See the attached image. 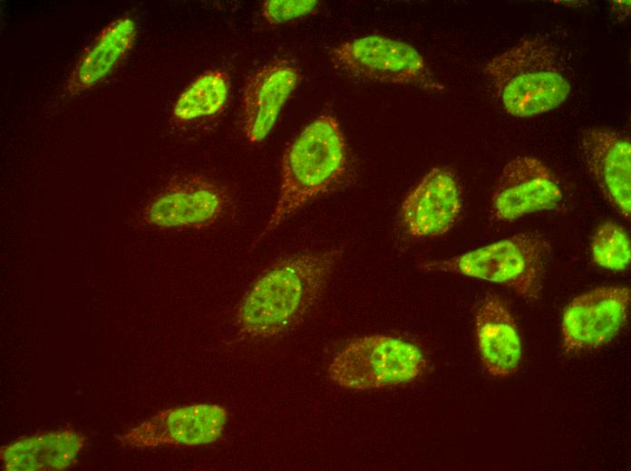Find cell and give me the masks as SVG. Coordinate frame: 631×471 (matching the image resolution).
I'll use <instances>...</instances> for the list:
<instances>
[{"label": "cell", "instance_id": "13", "mask_svg": "<svg viewBox=\"0 0 631 471\" xmlns=\"http://www.w3.org/2000/svg\"><path fill=\"white\" fill-rule=\"evenodd\" d=\"M300 80L298 68L286 59L265 65L248 79L242 94L241 118L249 143H257L268 135Z\"/></svg>", "mask_w": 631, "mask_h": 471}, {"label": "cell", "instance_id": "21", "mask_svg": "<svg viewBox=\"0 0 631 471\" xmlns=\"http://www.w3.org/2000/svg\"><path fill=\"white\" fill-rule=\"evenodd\" d=\"M554 2L560 3L563 5L574 6V7L580 6L585 3L583 1H580V2H578V1H554Z\"/></svg>", "mask_w": 631, "mask_h": 471}, {"label": "cell", "instance_id": "8", "mask_svg": "<svg viewBox=\"0 0 631 471\" xmlns=\"http://www.w3.org/2000/svg\"><path fill=\"white\" fill-rule=\"evenodd\" d=\"M228 418L226 408L195 403L159 411L119 436V442L133 448L194 447L218 440Z\"/></svg>", "mask_w": 631, "mask_h": 471}, {"label": "cell", "instance_id": "18", "mask_svg": "<svg viewBox=\"0 0 631 471\" xmlns=\"http://www.w3.org/2000/svg\"><path fill=\"white\" fill-rule=\"evenodd\" d=\"M591 253L593 261L603 268L626 270L631 260L628 234L616 223H602L592 236Z\"/></svg>", "mask_w": 631, "mask_h": 471}, {"label": "cell", "instance_id": "19", "mask_svg": "<svg viewBox=\"0 0 631 471\" xmlns=\"http://www.w3.org/2000/svg\"><path fill=\"white\" fill-rule=\"evenodd\" d=\"M316 0H267L261 5V14L269 24H284L315 12Z\"/></svg>", "mask_w": 631, "mask_h": 471}, {"label": "cell", "instance_id": "10", "mask_svg": "<svg viewBox=\"0 0 631 471\" xmlns=\"http://www.w3.org/2000/svg\"><path fill=\"white\" fill-rule=\"evenodd\" d=\"M630 305V289L607 286L575 297L565 308L561 322L566 352L597 349L625 326Z\"/></svg>", "mask_w": 631, "mask_h": 471}, {"label": "cell", "instance_id": "11", "mask_svg": "<svg viewBox=\"0 0 631 471\" xmlns=\"http://www.w3.org/2000/svg\"><path fill=\"white\" fill-rule=\"evenodd\" d=\"M461 207V191L455 174L437 167L406 195L400 207V219L410 236L434 238L455 226Z\"/></svg>", "mask_w": 631, "mask_h": 471}, {"label": "cell", "instance_id": "14", "mask_svg": "<svg viewBox=\"0 0 631 471\" xmlns=\"http://www.w3.org/2000/svg\"><path fill=\"white\" fill-rule=\"evenodd\" d=\"M474 329L481 361L492 377L514 375L521 360V342L517 325L506 303L487 295L474 313Z\"/></svg>", "mask_w": 631, "mask_h": 471}, {"label": "cell", "instance_id": "15", "mask_svg": "<svg viewBox=\"0 0 631 471\" xmlns=\"http://www.w3.org/2000/svg\"><path fill=\"white\" fill-rule=\"evenodd\" d=\"M87 444V437L71 424L54 430L20 437L2 446L5 471H60L73 467Z\"/></svg>", "mask_w": 631, "mask_h": 471}, {"label": "cell", "instance_id": "4", "mask_svg": "<svg viewBox=\"0 0 631 471\" xmlns=\"http://www.w3.org/2000/svg\"><path fill=\"white\" fill-rule=\"evenodd\" d=\"M549 250L541 235L523 232L451 258L423 261L418 268L500 284L524 300L536 303L541 298Z\"/></svg>", "mask_w": 631, "mask_h": 471}, {"label": "cell", "instance_id": "1", "mask_svg": "<svg viewBox=\"0 0 631 471\" xmlns=\"http://www.w3.org/2000/svg\"><path fill=\"white\" fill-rule=\"evenodd\" d=\"M342 255V248L300 253L267 266L240 300L238 335L267 340L298 325L320 300Z\"/></svg>", "mask_w": 631, "mask_h": 471}, {"label": "cell", "instance_id": "20", "mask_svg": "<svg viewBox=\"0 0 631 471\" xmlns=\"http://www.w3.org/2000/svg\"><path fill=\"white\" fill-rule=\"evenodd\" d=\"M630 1H614L612 2L613 13L616 14L619 20L626 19L630 14Z\"/></svg>", "mask_w": 631, "mask_h": 471}, {"label": "cell", "instance_id": "16", "mask_svg": "<svg viewBox=\"0 0 631 471\" xmlns=\"http://www.w3.org/2000/svg\"><path fill=\"white\" fill-rule=\"evenodd\" d=\"M137 35L130 16L119 17L107 24L79 57L67 81L69 94H79L103 81L124 59Z\"/></svg>", "mask_w": 631, "mask_h": 471}, {"label": "cell", "instance_id": "9", "mask_svg": "<svg viewBox=\"0 0 631 471\" xmlns=\"http://www.w3.org/2000/svg\"><path fill=\"white\" fill-rule=\"evenodd\" d=\"M562 188L556 174L540 159L520 155L502 168L490 199L495 220L513 222L526 215L559 207Z\"/></svg>", "mask_w": 631, "mask_h": 471}, {"label": "cell", "instance_id": "2", "mask_svg": "<svg viewBox=\"0 0 631 471\" xmlns=\"http://www.w3.org/2000/svg\"><path fill=\"white\" fill-rule=\"evenodd\" d=\"M347 167V144L338 120L329 113L319 115L286 149L277 202L250 249L301 208L331 190Z\"/></svg>", "mask_w": 631, "mask_h": 471}, {"label": "cell", "instance_id": "5", "mask_svg": "<svg viewBox=\"0 0 631 471\" xmlns=\"http://www.w3.org/2000/svg\"><path fill=\"white\" fill-rule=\"evenodd\" d=\"M427 359L415 344L384 334L348 341L332 358L328 375L341 388L370 390L412 382L426 370Z\"/></svg>", "mask_w": 631, "mask_h": 471}, {"label": "cell", "instance_id": "7", "mask_svg": "<svg viewBox=\"0 0 631 471\" xmlns=\"http://www.w3.org/2000/svg\"><path fill=\"white\" fill-rule=\"evenodd\" d=\"M230 207L228 191L199 174L168 181L145 206L144 223L160 229H203L218 223Z\"/></svg>", "mask_w": 631, "mask_h": 471}, {"label": "cell", "instance_id": "12", "mask_svg": "<svg viewBox=\"0 0 631 471\" xmlns=\"http://www.w3.org/2000/svg\"><path fill=\"white\" fill-rule=\"evenodd\" d=\"M579 150L584 165L607 201L630 220L631 142L629 136L607 127L582 131Z\"/></svg>", "mask_w": 631, "mask_h": 471}, {"label": "cell", "instance_id": "6", "mask_svg": "<svg viewBox=\"0 0 631 471\" xmlns=\"http://www.w3.org/2000/svg\"><path fill=\"white\" fill-rule=\"evenodd\" d=\"M330 56L337 69L355 78L433 91L444 89L413 46L391 37L370 34L346 41L334 47Z\"/></svg>", "mask_w": 631, "mask_h": 471}, {"label": "cell", "instance_id": "3", "mask_svg": "<svg viewBox=\"0 0 631 471\" xmlns=\"http://www.w3.org/2000/svg\"><path fill=\"white\" fill-rule=\"evenodd\" d=\"M483 72L504 110L530 118L558 108L571 85L562 53L542 36H527L489 60Z\"/></svg>", "mask_w": 631, "mask_h": 471}, {"label": "cell", "instance_id": "17", "mask_svg": "<svg viewBox=\"0 0 631 471\" xmlns=\"http://www.w3.org/2000/svg\"><path fill=\"white\" fill-rule=\"evenodd\" d=\"M229 92L228 73L220 69L208 70L180 94L173 106V119L182 124L216 116L227 106Z\"/></svg>", "mask_w": 631, "mask_h": 471}]
</instances>
